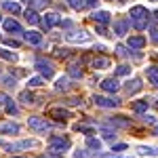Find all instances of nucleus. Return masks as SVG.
<instances>
[{
  "label": "nucleus",
  "mask_w": 158,
  "mask_h": 158,
  "mask_svg": "<svg viewBox=\"0 0 158 158\" xmlns=\"http://www.w3.org/2000/svg\"><path fill=\"white\" fill-rule=\"evenodd\" d=\"M131 23L135 30H143V27H148V19H131Z\"/></svg>",
  "instance_id": "32"
},
{
  "label": "nucleus",
  "mask_w": 158,
  "mask_h": 158,
  "mask_svg": "<svg viewBox=\"0 0 158 158\" xmlns=\"http://www.w3.org/2000/svg\"><path fill=\"white\" fill-rule=\"evenodd\" d=\"M4 30L6 32H15V34H21V25L17 23L15 19H6L4 21Z\"/></svg>",
  "instance_id": "17"
},
{
  "label": "nucleus",
  "mask_w": 158,
  "mask_h": 158,
  "mask_svg": "<svg viewBox=\"0 0 158 158\" xmlns=\"http://www.w3.org/2000/svg\"><path fill=\"white\" fill-rule=\"evenodd\" d=\"M118 2H127V0H118Z\"/></svg>",
  "instance_id": "50"
},
{
  "label": "nucleus",
  "mask_w": 158,
  "mask_h": 158,
  "mask_svg": "<svg viewBox=\"0 0 158 158\" xmlns=\"http://www.w3.org/2000/svg\"><path fill=\"white\" fill-rule=\"evenodd\" d=\"M68 86H70V76H61V78H57L55 91H68Z\"/></svg>",
  "instance_id": "19"
},
{
  "label": "nucleus",
  "mask_w": 158,
  "mask_h": 158,
  "mask_svg": "<svg viewBox=\"0 0 158 158\" xmlns=\"http://www.w3.org/2000/svg\"><path fill=\"white\" fill-rule=\"evenodd\" d=\"M0 21H2V17H0Z\"/></svg>",
  "instance_id": "53"
},
{
  "label": "nucleus",
  "mask_w": 158,
  "mask_h": 158,
  "mask_svg": "<svg viewBox=\"0 0 158 158\" xmlns=\"http://www.w3.org/2000/svg\"><path fill=\"white\" fill-rule=\"evenodd\" d=\"M27 127L36 133H47L51 131V122H47L44 118H38V116H30L27 118Z\"/></svg>",
  "instance_id": "2"
},
{
  "label": "nucleus",
  "mask_w": 158,
  "mask_h": 158,
  "mask_svg": "<svg viewBox=\"0 0 158 158\" xmlns=\"http://www.w3.org/2000/svg\"><path fill=\"white\" fill-rule=\"evenodd\" d=\"M55 55L57 57H68L70 53H68V49H55Z\"/></svg>",
  "instance_id": "37"
},
{
  "label": "nucleus",
  "mask_w": 158,
  "mask_h": 158,
  "mask_svg": "<svg viewBox=\"0 0 158 158\" xmlns=\"http://www.w3.org/2000/svg\"><path fill=\"white\" fill-rule=\"evenodd\" d=\"M139 89H141V80H139V78H133V80L127 82V93H129V95H135Z\"/></svg>",
  "instance_id": "14"
},
{
  "label": "nucleus",
  "mask_w": 158,
  "mask_h": 158,
  "mask_svg": "<svg viewBox=\"0 0 158 158\" xmlns=\"http://www.w3.org/2000/svg\"><path fill=\"white\" fill-rule=\"evenodd\" d=\"M86 148H89V150L99 152V150H101V141H99V139H95V137H89V139H86Z\"/></svg>",
  "instance_id": "26"
},
{
  "label": "nucleus",
  "mask_w": 158,
  "mask_h": 158,
  "mask_svg": "<svg viewBox=\"0 0 158 158\" xmlns=\"http://www.w3.org/2000/svg\"><path fill=\"white\" fill-rule=\"evenodd\" d=\"M131 19H150V13H148L146 6H133L131 9Z\"/></svg>",
  "instance_id": "8"
},
{
  "label": "nucleus",
  "mask_w": 158,
  "mask_h": 158,
  "mask_svg": "<svg viewBox=\"0 0 158 158\" xmlns=\"http://www.w3.org/2000/svg\"><path fill=\"white\" fill-rule=\"evenodd\" d=\"M118 80H116V78H106V80H103V82H101V89H103V91H106V93H116V91H118Z\"/></svg>",
  "instance_id": "10"
},
{
  "label": "nucleus",
  "mask_w": 158,
  "mask_h": 158,
  "mask_svg": "<svg viewBox=\"0 0 158 158\" xmlns=\"http://www.w3.org/2000/svg\"><path fill=\"white\" fill-rule=\"evenodd\" d=\"M65 103H68V106H78V103H80V97H72V99H68Z\"/></svg>",
  "instance_id": "40"
},
{
  "label": "nucleus",
  "mask_w": 158,
  "mask_h": 158,
  "mask_svg": "<svg viewBox=\"0 0 158 158\" xmlns=\"http://www.w3.org/2000/svg\"><path fill=\"white\" fill-rule=\"evenodd\" d=\"M6 47H15V49H17V47H19V40H13V38H9V40H6Z\"/></svg>",
  "instance_id": "41"
},
{
  "label": "nucleus",
  "mask_w": 158,
  "mask_h": 158,
  "mask_svg": "<svg viewBox=\"0 0 158 158\" xmlns=\"http://www.w3.org/2000/svg\"><path fill=\"white\" fill-rule=\"evenodd\" d=\"M76 131H82V133H93V129H91V127H86V124H78V127H76Z\"/></svg>",
  "instance_id": "36"
},
{
  "label": "nucleus",
  "mask_w": 158,
  "mask_h": 158,
  "mask_svg": "<svg viewBox=\"0 0 158 158\" xmlns=\"http://www.w3.org/2000/svg\"><path fill=\"white\" fill-rule=\"evenodd\" d=\"M42 85H44V78L42 76H34V78L27 80V89H36V86H42Z\"/></svg>",
  "instance_id": "25"
},
{
  "label": "nucleus",
  "mask_w": 158,
  "mask_h": 158,
  "mask_svg": "<svg viewBox=\"0 0 158 158\" xmlns=\"http://www.w3.org/2000/svg\"><path fill=\"white\" fill-rule=\"evenodd\" d=\"M110 124H114V127H129L131 122L127 120L124 116H112V118H110Z\"/></svg>",
  "instance_id": "24"
},
{
  "label": "nucleus",
  "mask_w": 158,
  "mask_h": 158,
  "mask_svg": "<svg viewBox=\"0 0 158 158\" xmlns=\"http://www.w3.org/2000/svg\"><path fill=\"white\" fill-rule=\"evenodd\" d=\"M38 141L34 139H25V141H19V143H15V146H9V150H27V148H36Z\"/></svg>",
  "instance_id": "12"
},
{
  "label": "nucleus",
  "mask_w": 158,
  "mask_h": 158,
  "mask_svg": "<svg viewBox=\"0 0 158 158\" xmlns=\"http://www.w3.org/2000/svg\"><path fill=\"white\" fill-rule=\"evenodd\" d=\"M49 116H51V118H55L57 122H63V120L70 118V112H68L65 108H51L49 110Z\"/></svg>",
  "instance_id": "6"
},
{
  "label": "nucleus",
  "mask_w": 158,
  "mask_h": 158,
  "mask_svg": "<svg viewBox=\"0 0 158 158\" xmlns=\"http://www.w3.org/2000/svg\"><path fill=\"white\" fill-rule=\"evenodd\" d=\"M143 122H148V124H154V122H156V118H154V116H143Z\"/></svg>",
  "instance_id": "43"
},
{
  "label": "nucleus",
  "mask_w": 158,
  "mask_h": 158,
  "mask_svg": "<svg viewBox=\"0 0 158 158\" xmlns=\"http://www.w3.org/2000/svg\"><path fill=\"white\" fill-rule=\"evenodd\" d=\"M65 40H68V42H89L91 36L86 34L85 30H80V32H70V34L65 36Z\"/></svg>",
  "instance_id": "7"
},
{
  "label": "nucleus",
  "mask_w": 158,
  "mask_h": 158,
  "mask_svg": "<svg viewBox=\"0 0 158 158\" xmlns=\"http://www.w3.org/2000/svg\"><path fill=\"white\" fill-rule=\"evenodd\" d=\"M36 70L44 78H53V74H55V70H53V63L51 61H47V59H42V57H38L36 59Z\"/></svg>",
  "instance_id": "3"
},
{
  "label": "nucleus",
  "mask_w": 158,
  "mask_h": 158,
  "mask_svg": "<svg viewBox=\"0 0 158 158\" xmlns=\"http://www.w3.org/2000/svg\"><path fill=\"white\" fill-rule=\"evenodd\" d=\"M97 2H99V0H86V4H89V6H97Z\"/></svg>",
  "instance_id": "46"
},
{
  "label": "nucleus",
  "mask_w": 158,
  "mask_h": 158,
  "mask_svg": "<svg viewBox=\"0 0 158 158\" xmlns=\"http://www.w3.org/2000/svg\"><path fill=\"white\" fill-rule=\"evenodd\" d=\"M122 150H127V143H116L112 148V152H122Z\"/></svg>",
  "instance_id": "38"
},
{
  "label": "nucleus",
  "mask_w": 158,
  "mask_h": 158,
  "mask_svg": "<svg viewBox=\"0 0 158 158\" xmlns=\"http://www.w3.org/2000/svg\"><path fill=\"white\" fill-rule=\"evenodd\" d=\"M101 133H103L106 139H114L116 137V131H112V129H101Z\"/></svg>",
  "instance_id": "34"
},
{
  "label": "nucleus",
  "mask_w": 158,
  "mask_h": 158,
  "mask_svg": "<svg viewBox=\"0 0 158 158\" xmlns=\"http://www.w3.org/2000/svg\"><path fill=\"white\" fill-rule=\"evenodd\" d=\"M108 65H110L108 57H95V59H93V68H95V70H106Z\"/></svg>",
  "instance_id": "21"
},
{
  "label": "nucleus",
  "mask_w": 158,
  "mask_h": 158,
  "mask_svg": "<svg viewBox=\"0 0 158 158\" xmlns=\"http://www.w3.org/2000/svg\"><path fill=\"white\" fill-rule=\"evenodd\" d=\"M68 76L74 78V80H80V78H82V70H80V65H70V68H68Z\"/></svg>",
  "instance_id": "22"
},
{
  "label": "nucleus",
  "mask_w": 158,
  "mask_h": 158,
  "mask_svg": "<svg viewBox=\"0 0 158 158\" xmlns=\"http://www.w3.org/2000/svg\"><path fill=\"white\" fill-rule=\"evenodd\" d=\"M152 2H158V0H152Z\"/></svg>",
  "instance_id": "51"
},
{
  "label": "nucleus",
  "mask_w": 158,
  "mask_h": 158,
  "mask_svg": "<svg viewBox=\"0 0 158 158\" xmlns=\"http://www.w3.org/2000/svg\"><path fill=\"white\" fill-rule=\"evenodd\" d=\"M6 112H9V114H17V106L13 103V99L6 103Z\"/></svg>",
  "instance_id": "35"
},
{
  "label": "nucleus",
  "mask_w": 158,
  "mask_h": 158,
  "mask_svg": "<svg viewBox=\"0 0 158 158\" xmlns=\"http://www.w3.org/2000/svg\"><path fill=\"white\" fill-rule=\"evenodd\" d=\"M13 158H23V156H13Z\"/></svg>",
  "instance_id": "49"
},
{
  "label": "nucleus",
  "mask_w": 158,
  "mask_h": 158,
  "mask_svg": "<svg viewBox=\"0 0 158 158\" xmlns=\"http://www.w3.org/2000/svg\"><path fill=\"white\" fill-rule=\"evenodd\" d=\"M93 19H95V23H110V13L108 11H97L93 13Z\"/></svg>",
  "instance_id": "15"
},
{
  "label": "nucleus",
  "mask_w": 158,
  "mask_h": 158,
  "mask_svg": "<svg viewBox=\"0 0 158 158\" xmlns=\"http://www.w3.org/2000/svg\"><path fill=\"white\" fill-rule=\"evenodd\" d=\"M137 152H139V154H152V156H156V154H158L156 148H148V146H139V148H137Z\"/></svg>",
  "instance_id": "30"
},
{
  "label": "nucleus",
  "mask_w": 158,
  "mask_h": 158,
  "mask_svg": "<svg viewBox=\"0 0 158 158\" xmlns=\"http://www.w3.org/2000/svg\"><path fill=\"white\" fill-rule=\"evenodd\" d=\"M0 133L2 135H17L19 133V124L17 122H4V124H0Z\"/></svg>",
  "instance_id": "9"
},
{
  "label": "nucleus",
  "mask_w": 158,
  "mask_h": 158,
  "mask_svg": "<svg viewBox=\"0 0 158 158\" xmlns=\"http://www.w3.org/2000/svg\"><path fill=\"white\" fill-rule=\"evenodd\" d=\"M148 106H150V101H148V99H139V101H135V103H133V112L143 114V112L148 110Z\"/></svg>",
  "instance_id": "20"
},
{
  "label": "nucleus",
  "mask_w": 158,
  "mask_h": 158,
  "mask_svg": "<svg viewBox=\"0 0 158 158\" xmlns=\"http://www.w3.org/2000/svg\"><path fill=\"white\" fill-rule=\"evenodd\" d=\"M154 133H156V135H158V127H154Z\"/></svg>",
  "instance_id": "47"
},
{
  "label": "nucleus",
  "mask_w": 158,
  "mask_h": 158,
  "mask_svg": "<svg viewBox=\"0 0 158 158\" xmlns=\"http://www.w3.org/2000/svg\"><path fill=\"white\" fill-rule=\"evenodd\" d=\"M25 40L30 44H42V34H38V32H25Z\"/></svg>",
  "instance_id": "18"
},
{
  "label": "nucleus",
  "mask_w": 158,
  "mask_h": 158,
  "mask_svg": "<svg viewBox=\"0 0 158 158\" xmlns=\"http://www.w3.org/2000/svg\"><path fill=\"white\" fill-rule=\"evenodd\" d=\"M49 148H51V152H55V154H63L65 150H70V139L61 137V135H53L49 139Z\"/></svg>",
  "instance_id": "1"
},
{
  "label": "nucleus",
  "mask_w": 158,
  "mask_h": 158,
  "mask_svg": "<svg viewBox=\"0 0 158 158\" xmlns=\"http://www.w3.org/2000/svg\"><path fill=\"white\" fill-rule=\"evenodd\" d=\"M4 85H6V86H15V78H11V76H4Z\"/></svg>",
  "instance_id": "39"
},
{
  "label": "nucleus",
  "mask_w": 158,
  "mask_h": 158,
  "mask_svg": "<svg viewBox=\"0 0 158 158\" xmlns=\"http://www.w3.org/2000/svg\"><path fill=\"white\" fill-rule=\"evenodd\" d=\"M129 47H131V49H141V47H146V38L143 36H131L129 38Z\"/></svg>",
  "instance_id": "16"
},
{
  "label": "nucleus",
  "mask_w": 158,
  "mask_h": 158,
  "mask_svg": "<svg viewBox=\"0 0 158 158\" xmlns=\"http://www.w3.org/2000/svg\"><path fill=\"white\" fill-rule=\"evenodd\" d=\"M42 2H44V4H47V2H51V0H42Z\"/></svg>",
  "instance_id": "48"
},
{
  "label": "nucleus",
  "mask_w": 158,
  "mask_h": 158,
  "mask_svg": "<svg viewBox=\"0 0 158 158\" xmlns=\"http://www.w3.org/2000/svg\"><path fill=\"white\" fill-rule=\"evenodd\" d=\"M0 57H2V59H6V61H15V59H17V55H15V53L2 49V47H0Z\"/></svg>",
  "instance_id": "29"
},
{
  "label": "nucleus",
  "mask_w": 158,
  "mask_h": 158,
  "mask_svg": "<svg viewBox=\"0 0 158 158\" xmlns=\"http://www.w3.org/2000/svg\"><path fill=\"white\" fill-rule=\"evenodd\" d=\"M25 19H27L30 23H38V21H40V17H38V13L34 11V9H27V11H25Z\"/></svg>",
  "instance_id": "28"
},
{
  "label": "nucleus",
  "mask_w": 158,
  "mask_h": 158,
  "mask_svg": "<svg viewBox=\"0 0 158 158\" xmlns=\"http://www.w3.org/2000/svg\"><path fill=\"white\" fill-rule=\"evenodd\" d=\"M19 99H21L23 103H27V106H30V103H36V97H34V93H30V91H23V93L19 95Z\"/></svg>",
  "instance_id": "27"
},
{
  "label": "nucleus",
  "mask_w": 158,
  "mask_h": 158,
  "mask_svg": "<svg viewBox=\"0 0 158 158\" xmlns=\"http://www.w3.org/2000/svg\"><path fill=\"white\" fill-rule=\"evenodd\" d=\"M68 4H70V6H72L74 11H80V9H85V0H68Z\"/></svg>",
  "instance_id": "31"
},
{
  "label": "nucleus",
  "mask_w": 158,
  "mask_h": 158,
  "mask_svg": "<svg viewBox=\"0 0 158 158\" xmlns=\"http://www.w3.org/2000/svg\"><path fill=\"white\" fill-rule=\"evenodd\" d=\"M127 27H129L127 21H116V23H114V34H116V36H124V34H127Z\"/></svg>",
  "instance_id": "23"
},
{
  "label": "nucleus",
  "mask_w": 158,
  "mask_h": 158,
  "mask_svg": "<svg viewBox=\"0 0 158 158\" xmlns=\"http://www.w3.org/2000/svg\"><path fill=\"white\" fill-rule=\"evenodd\" d=\"M156 19H158V13H156Z\"/></svg>",
  "instance_id": "52"
},
{
  "label": "nucleus",
  "mask_w": 158,
  "mask_h": 158,
  "mask_svg": "<svg viewBox=\"0 0 158 158\" xmlns=\"http://www.w3.org/2000/svg\"><path fill=\"white\" fill-rule=\"evenodd\" d=\"M42 27L44 30H51V27H55V25L61 23V17L57 15V13H47V15H42Z\"/></svg>",
  "instance_id": "5"
},
{
  "label": "nucleus",
  "mask_w": 158,
  "mask_h": 158,
  "mask_svg": "<svg viewBox=\"0 0 158 158\" xmlns=\"http://www.w3.org/2000/svg\"><path fill=\"white\" fill-rule=\"evenodd\" d=\"M40 158H61V154H55V156H51V154H42Z\"/></svg>",
  "instance_id": "45"
},
{
  "label": "nucleus",
  "mask_w": 158,
  "mask_h": 158,
  "mask_svg": "<svg viewBox=\"0 0 158 158\" xmlns=\"http://www.w3.org/2000/svg\"><path fill=\"white\" fill-rule=\"evenodd\" d=\"M116 74H120V76H127V74H131V65H127V63H122L116 68Z\"/></svg>",
  "instance_id": "33"
},
{
  "label": "nucleus",
  "mask_w": 158,
  "mask_h": 158,
  "mask_svg": "<svg viewBox=\"0 0 158 158\" xmlns=\"http://www.w3.org/2000/svg\"><path fill=\"white\" fill-rule=\"evenodd\" d=\"M93 101H95V106H99V108H118V106H120V99L103 97V95H95Z\"/></svg>",
  "instance_id": "4"
},
{
  "label": "nucleus",
  "mask_w": 158,
  "mask_h": 158,
  "mask_svg": "<svg viewBox=\"0 0 158 158\" xmlns=\"http://www.w3.org/2000/svg\"><path fill=\"white\" fill-rule=\"evenodd\" d=\"M9 101H11V99L6 97V95H4V93H0V106H6V103H9Z\"/></svg>",
  "instance_id": "42"
},
{
  "label": "nucleus",
  "mask_w": 158,
  "mask_h": 158,
  "mask_svg": "<svg viewBox=\"0 0 158 158\" xmlns=\"http://www.w3.org/2000/svg\"><path fill=\"white\" fill-rule=\"evenodd\" d=\"M146 76H148V80H150V82H152V85L158 89V68H156V65L146 68Z\"/></svg>",
  "instance_id": "13"
},
{
  "label": "nucleus",
  "mask_w": 158,
  "mask_h": 158,
  "mask_svg": "<svg viewBox=\"0 0 158 158\" xmlns=\"http://www.w3.org/2000/svg\"><path fill=\"white\" fill-rule=\"evenodd\" d=\"M152 42L158 44V30H152Z\"/></svg>",
  "instance_id": "44"
},
{
  "label": "nucleus",
  "mask_w": 158,
  "mask_h": 158,
  "mask_svg": "<svg viewBox=\"0 0 158 158\" xmlns=\"http://www.w3.org/2000/svg\"><path fill=\"white\" fill-rule=\"evenodd\" d=\"M2 9L9 11V13H13V15H19V13H21L19 2H13V0H2Z\"/></svg>",
  "instance_id": "11"
}]
</instances>
